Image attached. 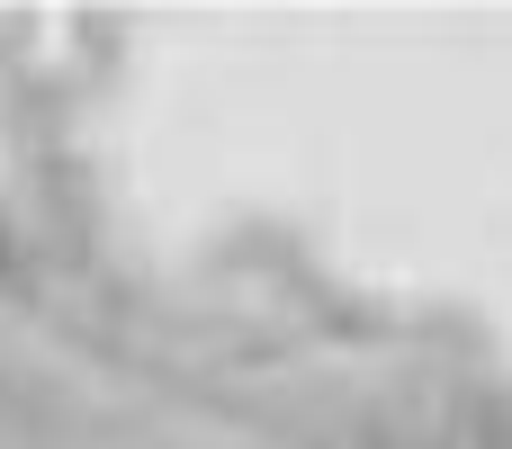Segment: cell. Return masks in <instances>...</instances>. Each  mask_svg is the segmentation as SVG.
<instances>
[{
	"label": "cell",
	"mask_w": 512,
	"mask_h": 449,
	"mask_svg": "<svg viewBox=\"0 0 512 449\" xmlns=\"http://www.w3.org/2000/svg\"><path fill=\"white\" fill-rule=\"evenodd\" d=\"M9 270H18V243H9V225H0V279H9Z\"/></svg>",
	"instance_id": "obj_1"
}]
</instances>
